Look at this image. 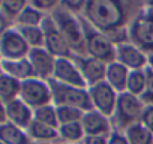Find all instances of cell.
I'll use <instances>...</instances> for the list:
<instances>
[{"label": "cell", "mask_w": 153, "mask_h": 144, "mask_svg": "<svg viewBox=\"0 0 153 144\" xmlns=\"http://www.w3.org/2000/svg\"><path fill=\"white\" fill-rule=\"evenodd\" d=\"M48 84L51 89L53 104L56 107H72V108H78L84 113L92 110L87 89L66 86V84L57 83L54 80H50Z\"/></svg>", "instance_id": "5b68a950"}, {"label": "cell", "mask_w": 153, "mask_h": 144, "mask_svg": "<svg viewBox=\"0 0 153 144\" xmlns=\"http://www.w3.org/2000/svg\"><path fill=\"white\" fill-rule=\"evenodd\" d=\"M42 30H44V48L53 54L56 59H62V57H72V51L68 45V42L65 41V38L62 36L60 30L57 29L56 23L53 21L51 15H47V18L42 23Z\"/></svg>", "instance_id": "9c48e42d"}, {"label": "cell", "mask_w": 153, "mask_h": 144, "mask_svg": "<svg viewBox=\"0 0 153 144\" xmlns=\"http://www.w3.org/2000/svg\"><path fill=\"white\" fill-rule=\"evenodd\" d=\"M29 45L20 35V32L15 30H6L0 36V53L5 56V60H17L24 59L29 56Z\"/></svg>", "instance_id": "7c38bea8"}, {"label": "cell", "mask_w": 153, "mask_h": 144, "mask_svg": "<svg viewBox=\"0 0 153 144\" xmlns=\"http://www.w3.org/2000/svg\"><path fill=\"white\" fill-rule=\"evenodd\" d=\"M110 138L105 137H96V135H86L81 141V144H108Z\"/></svg>", "instance_id": "836d02e7"}, {"label": "cell", "mask_w": 153, "mask_h": 144, "mask_svg": "<svg viewBox=\"0 0 153 144\" xmlns=\"http://www.w3.org/2000/svg\"><path fill=\"white\" fill-rule=\"evenodd\" d=\"M21 83L9 75H0V101H5L6 104L20 98Z\"/></svg>", "instance_id": "7402d4cb"}, {"label": "cell", "mask_w": 153, "mask_h": 144, "mask_svg": "<svg viewBox=\"0 0 153 144\" xmlns=\"http://www.w3.org/2000/svg\"><path fill=\"white\" fill-rule=\"evenodd\" d=\"M53 21L60 30L62 36L68 42L74 56H86V39H84V27L81 17L68 11L62 2L57 9L51 14Z\"/></svg>", "instance_id": "7a4b0ae2"}, {"label": "cell", "mask_w": 153, "mask_h": 144, "mask_svg": "<svg viewBox=\"0 0 153 144\" xmlns=\"http://www.w3.org/2000/svg\"><path fill=\"white\" fill-rule=\"evenodd\" d=\"M62 5H63L68 11H71L72 14L81 17V15H83V12H84L86 2H83V0H76V2H62Z\"/></svg>", "instance_id": "1f68e13d"}, {"label": "cell", "mask_w": 153, "mask_h": 144, "mask_svg": "<svg viewBox=\"0 0 153 144\" xmlns=\"http://www.w3.org/2000/svg\"><path fill=\"white\" fill-rule=\"evenodd\" d=\"M87 92H89L92 110H96L101 114L111 119L113 114H114L116 105H117L119 93L110 84H107L105 81L87 87Z\"/></svg>", "instance_id": "ba28073f"}, {"label": "cell", "mask_w": 153, "mask_h": 144, "mask_svg": "<svg viewBox=\"0 0 153 144\" xmlns=\"http://www.w3.org/2000/svg\"><path fill=\"white\" fill-rule=\"evenodd\" d=\"M83 27H84V39H86V56L98 59L104 63H111L116 60V47L108 39V36L93 26H90L83 17Z\"/></svg>", "instance_id": "8992f818"}, {"label": "cell", "mask_w": 153, "mask_h": 144, "mask_svg": "<svg viewBox=\"0 0 153 144\" xmlns=\"http://www.w3.org/2000/svg\"><path fill=\"white\" fill-rule=\"evenodd\" d=\"M123 134L128 144H153V134L141 123L128 128Z\"/></svg>", "instance_id": "cb8c5ba5"}, {"label": "cell", "mask_w": 153, "mask_h": 144, "mask_svg": "<svg viewBox=\"0 0 153 144\" xmlns=\"http://www.w3.org/2000/svg\"><path fill=\"white\" fill-rule=\"evenodd\" d=\"M45 18H47V15L44 12H41L39 9H36L35 6L27 3V6L17 17V24L26 26V27H39V26H42Z\"/></svg>", "instance_id": "603a6c76"}, {"label": "cell", "mask_w": 153, "mask_h": 144, "mask_svg": "<svg viewBox=\"0 0 153 144\" xmlns=\"http://www.w3.org/2000/svg\"><path fill=\"white\" fill-rule=\"evenodd\" d=\"M35 77L44 81H50L53 78V71L56 65V57L50 54L45 48H32L27 56Z\"/></svg>", "instance_id": "9a60e30c"}, {"label": "cell", "mask_w": 153, "mask_h": 144, "mask_svg": "<svg viewBox=\"0 0 153 144\" xmlns=\"http://www.w3.org/2000/svg\"><path fill=\"white\" fill-rule=\"evenodd\" d=\"M27 135L39 144H59V129L42 125L36 120H33L27 128Z\"/></svg>", "instance_id": "d6986e66"}, {"label": "cell", "mask_w": 153, "mask_h": 144, "mask_svg": "<svg viewBox=\"0 0 153 144\" xmlns=\"http://www.w3.org/2000/svg\"><path fill=\"white\" fill-rule=\"evenodd\" d=\"M27 6V2H21V0H15V2H2V8L3 11L9 15L14 17L17 20V17L21 14V11Z\"/></svg>", "instance_id": "f546056e"}, {"label": "cell", "mask_w": 153, "mask_h": 144, "mask_svg": "<svg viewBox=\"0 0 153 144\" xmlns=\"http://www.w3.org/2000/svg\"><path fill=\"white\" fill-rule=\"evenodd\" d=\"M81 126H83L86 135H96V137L110 138L114 132L111 119L101 114L96 110H89L83 114Z\"/></svg>", "instance_id": "5bb4252c"}, {"label": "cell", "mask_w": 153, "mask_h": 144, "mask_svg": "<svg viewBox=\"0 0 153 144\" xmlns=\"http://www.w3.org/2000/svg\"><path fill=\"white\" fill-rule=\"evenodd\" d=\"M146 105L138 96H134L128 92L119 93L117 105L114 110V114L111 117V123L114 131L125 132L128 128L141 123V117L144 113Z\"/></svg>", "instance_id": "277c9868"}, {"label": "cell", "mask_w": 153, "mask_h": 144, "mask_svg": "<svg viewBox=\"0 0 153 144\" xmlns=\"http://www.w3.org/2000/svg\"><path fill=\"white\" fill-rule=\"evenodd\" d=\"M17 30L29 45V48H44V30L42 27H26V26H18Z\"/></svg>", "instance_id": "d4e9b609"}, {"label": "cell", "mask_w": 153, "mask_h": 144, "mask_svg": "<svg viewBox=\"0 0 153 144\" xmlns=\"http://www.w3.org/2000/svg\"><path fill=\"white\" fill-rule=\"evenodd\" d=\"M0 144H3V143H0Z\"/></svg>", "instance_id": "ab89813d"}, {"label": "cell", "mask_w": 153, "mask_h": 144, "mask_svg": "<svg viewBox=\"0 0 153 144\" xmlns=\"http://www.w3.org/2000/svg\"><path fill=\"white\" fill-rule=\"evenodd\" d=\"M147 69H150L153 72V53L149 54V59H147Z\"/></svg>", "instance_id": "74e56055"}, {"label": "cell", "mask_w": 153, "mask_h": 144, "mask_svg": "<svg viewBox=\"0 0 153 144\" xmlns=\"http://www.w3.org/2000/svg\"><path fill=\"white\" fill-rule=\"evenodd\" d=\"M140 99L146 107L153 105V72L150 69H146V89L144 93L140 96Z\"/></svg>", "instance_id": "f1b7e54d"}, {"label": "cell", "mask_w": 153, "mask_h": 144, "mask_svg": "<svg viewBox=\"0 0 153 144\" xmlns=\"http://www.w3.org/2000/svg\"><path fill=\"white\" fill-rule=\"evenodd\" d=\"M144 2H120V0H89L86 2L83 18L102 33L129 27Z\"/></svg>", "instance_id": "6da1fadb"}, {"label": "cell", "mask_w": 153, "mask_h": 144, "mask_svg": "<svg viewBox=\"0 0 153 144\" xmlns=\"http://www.w3.org/2000/svg\"><path fill=\"white\" fill-rule=\"evenodd\" d=\"M57 108V119H59V126L60 125H68V123H76L81 122L84 111L72 107H56Z\"/></svg>", "instance_id": "83f0119b"}, {"label": "cell", "mask_w": 153, "mask_h": 144, "mask_svg": "<svg viewBox=\"0 0 153 144\" xmlns=\"http://www.w3.org/2000/svg\"><path fill=\"white\" fill-rule=\"evenodd\" d=\"M86 137L81 122L59 126V144H81Z\"/></svg>", "instance_id": "44dd1931"}, {"label": "cell", "mask_w": 153, "mask_h": 144, "mask_svg": "<svg viewBox=\"0 0 153 144\" xmlns=\"http://www.w3.org/2000/svg\"><path fill=\"white\" fill-rule=\"evenodd\" d=\"M5 110H6V119L12 125H15L21 129L27 131V128L33 122V110L29 105H26L20 98L9 102V104H6Z\"/></svg>", "instance_id": "2e32d148"}, {"label": "cell", "mask_w": 153, "mask_h": 144, "mask_svg": "<svg viewBox=\"0 0 153 144\" xmlns=\"http://www.w3.org/2000/svg\"><path fill=\"white\" fill-rule=\"evenodd\" d=\"M108 144H128V141H126L123 132H117V131H114L113 135H111L110 140H108Z\"/></svg>", "instance_id": "e575fe53"}, {"label": "cell", "mask_w": 153, "mask_h": 144, "mask_svg": "<svg viewBox=\"0 0 153 144\" xmlns=\"http://www.w3.org/2000/svg\"><path fill=\"white\" fill-rule=\"evenodd\" d=\"M78 69L83 75V80L87 87L105 81V74H107V63L93 59L90 56H74Z\"/></svg>", "instance_id": "4fadbf2b"}, {"label": "cell", "mask_w": 153, "mask_h": 144, "mask_svg": "<svg viewBox=\"0 0 153 144\" xmlns=\"http://www.w3.org/2000/svg\"><path fill=\"white\" fill-rule=\"evenodd\" d=\"M6 26H8L6 20H5L3 17H0V36H2V35L6 32Z\"/></svg>", "instance_id": "d590c367"}, {"label": "cell", "mask_w": 153, "mask_h": 144, "mask_svg": "<svg viewBox=\"0 0 153 144\" xmlns=\"http://www.w3.org/2000/svg\"><path fill=\"white\" fill-rule=\"evenodd\" d=\"M30 5L44 12L45 15H51L57 9L60 2H56V0H35V2H30Z\"/></svg>", "instance_id": "4dcf8cb0"}, {"label": "cell", "mask_w": 153, "mask_h": 144, "mask_svg": "<svg viewBox=\"0 0 153 144\" xmlns=\"http://www.w3.org/2000/svg\"><path fill=\"white\" fill-rule=\"evenodd\" d=\"M141 125L153 134V105H149L144 108V113L141 117Z\"/></svg>", "instance_id": "d6a6232c"}, {"label": "cell", "mask_w": 153, "mask_h": 144, "mask_svg": "<svg viewBox=\"0 0 153 144\" xmlns=\"http://www.w3.org/2000/svg\"><path fill=\"white\" fill-rule=\"evenodd\" d=\"M129 42L146 51L153 53V2H144L129 27Z\"/></svg>", "instance_id": "3957f363"}, {"label": "cell", "mask_w": 153, "mask_h": 144, "mask_svg": "<svg viewBox=\"0 0 153 144\" xmlns=\"http://www.w3.org/2000/svg\"><path fill=\"white\" fill-rule=\"evenodd\" d=\"M0 143L3 144H30V137L24 129L12 125L3 123L0 125Z\"/></svg>", "instance_id": "ffe728a7"}, {"label": "cell", "mask_w": 153, "mask_h": 144, "mask_svg": "<svg viewBox=\"0 0 153 144\" xmlns=\"http://www.w3.org/2000/svg\"><path fill=\"white\" fill-rule=\"evenodd\" d=\"M147 59L149 54L132 42H125L116 47V62H119L129 71L147 69Z\"/></svg>", "instance_id": "8fae6325"}, {"label": "cell", "mask_w": 153, "mask_h": 144, "mask_svg": "<svg viewBox=\"0 0 153 144\" xmlns=\"http://www.w3.org/2000/svg\"><path fill=\"white\" fill-rule=\"evenodd\" d=\"M131 71L120 65L119 62H111L107 65V74H105V83L110 84L117 93L126 92L128 78H129Z\"/></svg>", "instance_id": "ac0fdd59"}, {"label": "cell", "mask_w": 153, "mask_h": 144, "mask_svg": "<svg viewBox=\"0 0 153 144\" xmlns=\"http://www.w3.org/2000/svg\"><path fill=\"white\" fill-rule=\"evenodd\" d=\"M144 89H146V69H143V71H131L129 78H128L126 92L140 98L144 93Z\"/></svg>", "instance_id": "4316f807"}, {"label": "cell", "mask_w": 153, "mask_h": 144, "mask_svg": "<svg viewBox=\"0 0 153 144\" xmlns=\"http://www.w3.org/2000/svg\"><path fill=\"white\" fill-rule=\"evenodd\" d=\"M6 119V110L2 107V101H0V123H3Z\"/></svg>", "instance_id": "8d00e7d4"}, {"label": "cell", "mask_w": 153, "mask_h": 144, "mask_svg": "<svg viewBox=\"0 0 153 144\" xmlns=\"http://www.w3.org/2000/svg\"><path fill=\"white\" fill-rule=\"evenodd\" d=\"M20 99L26 105H29L32 110L53 104L51 89H50L48 81H44L39 78H30V80L23 81L21 89H20Z\"/></svg>", "instance_id": "52a82bcc"}, {"label": "cell", "mask_w": 153, "mask_h": 144, "mask_svg": "<svg viewBox=\"0 0 153 144\" xmlns=\"http://www.w3.org/2000/svg\"><path fill=\"white\" fill-rule=\"evenodd\" d=\"M51 80H54L57 83H62V84H66V86H72V87L87 89L74 56L72 57L56 59V65H54Z\"/></svg>", "instance_id": "30bf717a"}, {"label": "cell", "mask_w": 153, "mask_h": 144, "mask_svg": "<svg viewBox=\"0 0 153 144\" xmlns=\"http://www.w3.org/2000/svg\"><path fill=\"white\" fill-rule=\"evenodd\" d=\"M33 120L51 126V128H57L59 129V119H57V108L54 104L50 105H44L41 108L33 110Z\"/></svg>", "instance_id": "484cf974"}, {"label": "cell", "mask_w": 153, "mask_h": 144, "mask_svg": "<svg viewBox=\"0 0 153 144\" xmlns=\"http://www.w3.org/2000/svg\"><path fill=\"white\" fill-rule=\"evenodd\" d=\"M2 69L5 72V75H9V77L18 80L20 83H23L26 80H30V78H36L35 72L32 69V65H30L27 57L17 59V60H3L2 62Z\"/></svg>", "instance_id": "e0dca14e"}, {"label": "cell", "mask_w": 153, "mask_h": 144, "mask_svg": "<svg viewBox=\"0 0 153 144\" xmlns=\"http://www.w3.org/2000/svg\"><path fill=\"white\" fill-rule=\"evenodd\" d=\"M0 6H2V3H0Z\"/></svg>", "instance_id": "f35d334b"}]
</instances>
